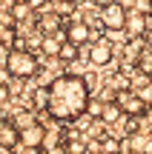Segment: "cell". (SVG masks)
I'll return each instance as SVG.
<instances>
[{"mask_svg":"<svg viewBox=\"0 0 152 154\" xmlns=\"http://www.w3.org/2000/svg\"><path fill=\"white\" fill-rule=\"evenodd\" d=\"M92 97V83L89 74H72V72H60L57 77H52L46 86V117L52 123H78L86 114V103Z\"/></svg>","mask_w":152,"mask_h":154,"instance_id":"1","label":"cell"},{"mask_svg":"<svg viewBox=\"0 0 152 154\" xmlns=\"http://www.w3.org/2000/svg\"><path fill=\"white\" fill-rule=\"evenodd\" d=\"M3 66L15 80H34L40 74V57L34 51H29L26 46H11L3 57Z\"/></svg>","mask_w":152,"mask_h":154,"instance_id":"2","label":"cell"},{"mask_svg":"<svg viewBox=\"0 0 152 154\" xmlns=\"http://www.w3.org/2000/svg\"><path fill=\"white\" fill-rule=\"evenodd\" d=\"M115 57H118V49H115V43L106 37V34L92 37L89 43H86V60H89V66L106 69V66H112V63H115Z\"/></svg>","mask_w":152,"mask_h":154,"instance_id":"3","label":"cell"},{"mask_svg":"<svg viewBox=\"0 0 152 154\" xmlns=\"http://www.w3.org/2000/svg\"><path fill=\"white\" fill-rule=\"evenodd\" d=\"M98 20H101L103 32H124L126 3L124 0H103V3L98 6Z\"/></svg>","mask_w":152,"mask_h":154,"instance_id":"4","label":"cell"},{"mask_svg":"<svg viewBox=\"0 0 152 154\" xmlns=\"http://www.w3.org/2000/svg\"><path fill=\"white\" fill-rule=\"evenodd\" d=\"M63 37H66L69 43H75V46H86L92 37H95V32H92V26L80 14H72L66 23H63Z\"/></svg>","mask_w":152,"mask_h":154,"instance_id":"5","label":"cell"},{"mask_svg":"<svg viewBox=\"0 0 152 154\" xmlns=\"http://www.w3.org/2000/svg\"><path fill=\"white\" fill-rule=\"evenodd\" d=\"M43 134H46V123L43 120H34V123H29V126H23L20 128V143H17V149L40 151V146H43Z\"/></svg>","mask_w":152,"mask_h":154,"instance_id":"6","label":"cell"},{"mask_svg":"<svg viewBox=\"0 0 152 154\" xmlns=\"http://www.w3.org/2000/svg\"><path fill=\"white\" fill-rule=\"evenodd\" d=\"M115 103L121 106L124 114H144V109H147V103H144L132 88H121V91H115Z\"/></svg>","mask_w":152,"mask_h":154,"instance_id":"7","label":"cell"},{"mask_svg":"<svg viewBox=\"0 0 152 154\" xmlns=\"http://www.w3.org/2000/svg\"><path fill=\"white\" fill-rule=\"evenodd\" d=\"M147 26H149V14L135 11V9H126V20H124V34L126 37H144Z\"/></svg>","mask_w":152,"mask_h":154,"instance_id":"8","label":"cell"},{"mask_svg":"<svg viewBox=\"0 0 152 154\" xmlns=\"http://www.w3.org/2000/svg\"><path fill=\"white\" fill-rule=\"evenodd\" d=\"M17 143H20V128L15 126L11 117H0V149L11 151L17 149Z\"/></svg>","mask_w":152,"mask_h":154,"instance_id":"9","label":"cell"},{"mask_svg":"<svg viewBox=\"0 0 152 154\" xmlns=\"http://www.w3.org/2000/svg\"><path fill=\"white\" fill-rule=\"evenodd\" d=\"M121 117H124V111H121V106L115 103V97H112L109 103H103L101 117H98V120H101V123H106V128H109V126H115V123H118Z\"/></svg>","mask_w":152,"mask_h":154,"instance_id":"10","label":"cell"},{"mask_svg":"<svg viewBox=\"0 0 152 154\" xmlns=\"http://www.w3.org/2000/svg\"><path fill=\"white\" fill-rule=\"evenodd\" d=\"M75 57H80V46L69 43V40L63 37V43H60V51H57V60H60V63H69V60H75Z\"/></svg>","mask_w":152,"mask_h":154,"instance_id":"11","label":"cell"},{"mask_svg":"<svg viewBox=\"0 0 152 154\" xmlns=\"http://www.w3.org/2000/svg\"><path fill=\"white\" fill-rule=\"evenodd\" d=\"M138 69H141L147 77H152V49H149V51H144V54L138 57Z\"/></svg>","mask_w":152,"mask_h":154,"instance_id":"12","label":"cell"},{"mask_svg":"<svg viewBox=\"0 0 152 154\" xmlns=\"http://www.w3.org/2000/svg\"><path fill=\"white\" fill-rule=\"evenodd\" d=\"M144 46H147V49H152V20H149V26H147V32H144Z\"/></svg>","mask_w":152,"mask_h":154,"instance_id":"13","label":"cell"},{"mask_svg":"<svg viewBox=\"0 0 152 154\" xmlns=\"http://www.w3.org/2000/svg\"><path fill=\"white\" fill-rule=\"evenodd\" d=\"M89 3H95V6H101V3H103V0H89Z\"/></svg>","mask_w":152,"mask_h":154,"instance_id":"14","label":"cell"},{"mask_svg":"<svg viewBox=\"0 0 152 154\" xmlns=\"http://www.w3.org/2000/svg\"><path fill=\"white\" fill-rule=\"evenodd\" d=\"M149 20H152V11H149Z\"/></svg>","mask_w":152,"mask_h":154,"instance_id":"15","label":"cell"}]
</instances>
